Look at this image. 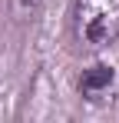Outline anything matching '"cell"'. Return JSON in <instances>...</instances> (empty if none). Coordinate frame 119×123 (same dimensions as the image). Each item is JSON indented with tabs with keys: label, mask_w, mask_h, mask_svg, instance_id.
<instances>
[{
	"label": "cell",
	"mask_w": 119,
	"mask_h": 123,
	"mask_svg": "<svg viewBox=\"0 0 119 123\" xmlns=\"http://www.w3.org/2000/svg\"><path fill=\"white\" fill-rule=\"evenodd\" d=\"M73 33L83 47L103 50L119 40V0H73Z\"/></svg>",
	"instance_id": "6da1fadb"
},
{
	"label": "cell",
	"mask_w": 119,
	"mask_h": 123,
	"mask_svg": "<svg viewBox=\"0 0 119 123\" xmlns=\"http://www.w3.org/2000/svg\"><path fill=\"white\" fill-rule=\"evenodd\" d=\"M40 7V0H13V13H17L20 20H27V17H33Z\"/></svg>",
	"instance_id": "3957f363"
},
{
	"label": "cell",
	"mask_w": 119,
	"mask_h": 123,
	"mask_svg": "<svg viewBox=\"0 0 119 123\" xmlns=\"http://www.w3.org/2000/svg\"><path fill=\"white\" fill-rule=\"evenodd\" d=\"M76 90L86 103H103V100H113V90H116V70L109 63H93L79 73Z\"/></svg>",
	"instance_id": "7a4b0ae2"
}]
</instances>
